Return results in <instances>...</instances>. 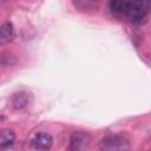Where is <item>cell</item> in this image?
Returning <instances> with one entry per match:
<instances>
[{
  "instance_id": "cell-1",
  "label": "cell",
  "mask_w": 151,
  "mask_h": 151,
  "mask_svg": "<svg viewBox=\"0 0 151 151\" xmlns=\"http://www.w3.org/2000/svg\"><path fill=\"white\" fill-rule=\"evenodd\" d=\"M149 11H150V0H132L129 1L126 17L131 21L136 24H140L147 18Z\"/></svg>"
},
{
  "instance_id": "cell-2",
  "label": "cell",
  "mask_w": 151,
  "mask_h": 151,
  "mask_svg": "<svg viewBox=\"0 0 151 151\" xmlns=\"http://www.w3.org/2000/svg\"><path fill=\"white\" fill-rule=\"evenodd\" d=\"M99 149L104 151H125L130 149V143L123 136L110 134L99 142Z\"/></svg>"
},
{
  "instance_id": "cell-3",
  "label": "cell",
  "mask_w": 151,
  "mask_h": 151,
  "mask_svg": "<svg viewBox=\"0 0 151 151\" xmlns=\"http://www.w3.org/2000/svg\"><path fill=\"white\" fill-rule=\"evenodd\" d=\"M91 143V137L87 132L76 131L70 137V146L68 149L72 151H81L88 149Z\"/></svg>"
},
{
  "instance_id": "cell-4",
  "label": "cell",
  "mask_w": 151,
  "mask_h": 151,
  "mask_svg": "<svg viewBox=\"0 0 151 151\" xmlns=\"http://www.w3.org/2000/svg\"><path fill=\"white\" fill-rule=\"evenodd\" d=\"M53 137L47 132H37L32 139L31 145L35 150H48L52 147Z\"/></svg>"
},
{
  "instance_id": "cell-5",
  "label": "cell",
  "mask_w": 151,
  "mask_h": 151,
  "mask_svg": "<svg viewBox=\"0 0 151 151\" xmlns=\"http://www.w3.org/2000/svg\"><path fill=\"white\" fill-rule=\"evenodd\" d=\"M29 103H31V94L25 91L17 92L9 98V105L14 110H24L29 105Z\"/></svg>"
},
{
  "instance_id": "cell-6",
  "label": "cell",
  "mask_w": 151,
  "mask_h": 151,
  "mask_svg": "<svg viewBox=\"0 0 151 151\" xmlns=\"http://www.w3.org/2000/svg\"><path fill=\"white\" fill-rule=\"evenodd\" d=\"M15 38V29L12 22L7 21L0 25V45H7Z\"/></svg>"
},
{
  "instance_id": "cell-7",
  "label": "cell",
  "mask_w": 151,
  "mask_h": 151,
  "mask_svg": "<svg viewBox=\"0 0 151 151\" xmlns=\"http://www.w3.org/2000/svg\"><path fill=\"white\" fill-rule=\"evenodd\" d=\"M109 7L113 14L118 17H126L127 8H129V1L127 0H110Z\"/></svg>"
},
{
  "instance_id": "cell-8",
  "label": "cell",
  "mask_w": 151,
  "mask_h": 151,
  "mask_svg": "<svg viewBox=\"0 0 151 151\" xmlns=\"http://www.w3.org/2000/svg\"><path fill=\"white\" fill-rule=\"evenodd\" d=\"M15 140V133L12 130H0V149H7L13 145Z\"/></svg>"
}]
</instances>
